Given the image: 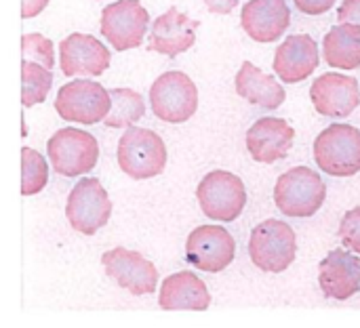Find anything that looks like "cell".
I'll list each match as a JSON object with an SVG mask.
<instances>
[{
    "label": "cell",
    "instance_id": "6da1fadb",
    "mask_svg": "<svg viewBox=\"0 0 360 328\" xmlns=\"http://www.w3.org/2000/svg\"><path fill=\"white\" fill-rule=\"evenodd\" d=\"M327 198V185L321 175L308 166H295L283 173L274 185V202L287 217L306 219L321 211Z\"/></svg>",
    "mask_w": 360,
    "mask_h": 328
},
{
    "label": "cell",
    "instance_id": "7a4b0ae2",
    "mask_svg": "<svg viewBox=\"0 0 360 328\" xmlns=\"http://www.w3.org/2000/svg\"><path fill=\"white\" fill-rule=\"evenodd\" d=\"M118 166L124 175L133 179H152L160 175L167 166V145L150 129L127 126L118 141Z\"/></svg>",
    "mask_w": 360,
    "mask_h": 328
},
{
    "label": "cell",
    "instance_id": "3957f363",
    "mask_svg": "<svg viewBox=\"0 0 360 328\" xmlns=\"http://www.w3.org/2000/svg\"><path fill=\"white\" fill-rule=\"evenodd\" d=\"M314 160L331 177H352L360 171V131L352 124H331L314 139Z\"/></svg>",
    "mask_w": 360,
    "mask_h": 328
},
{
    "label": "cell",
    "instance_id": "277c9868",
    "mask_svg": "<svg viewBox=\"0 0 360 328\" xmlns=\"http://www.w3.org/2000/svg\"><path fill=\"white\" fill-rule=\"evenodd\" d=\"M297 253V242L291 225L281 219L262 221L249 238V257L262 272L281 274L293 261Z\"/></svg>",
    "mask_w": 360,
    "mask_h": 328
},
{
    "label": "cell",
    "instance_id": "5b68a950",
    "mask_svg": "<svg viewBox=\"0 0 360 328\" xmlns=\"http://www.w3.org/2000/svg\"><path fill=\"white\" fill-rule=\"evenodd\" d=\"M150 103L154 116L165 122H186L198 110V88L192 78L179 70L165 72L150 86Z\"/></svg>",
    "mask_w": 360,
    "mask_h": 328
},
{
    "label": "cell",
    "instance_id": "8992f818",
    "mask_svg": "<svg viewBox=\"0 0 360 328\" xmlns=\"http://www.w3.org/2000/svg\"><path fill=\"white\" fill-rule=\"evenodd\" d=\"M202 213L213 221L230 223L240 217L247 204V190L240 177L230 171H211L196 188Z\"/></svg>",
    "mask_w": 360,
    "mask_h": 328
},
{
    "label": "cell",
    "instance_id": "52a82bcc",
    "mask_svg": "<svg viewBox=\"0 0 360 328\" xmlns=\"http://www.w3.org/2000/svg\"><path fill=\"white\" fill-rule=\"evenodd\" d=\"M51 166L57 175L80 177L95 169L99 143L91 133L80 129H59L46 143Z\"/></svg>",
    "mask_w": 360,
    "mask_h": 328
},
{
    "label": "cell",
    "instance_id": "ba28073f",
    "mask_svg": "<svg viewBox=\"0 0 360 328\" xmlns=\"http://www.w3.org/2000/svg\"><path fill=\"white\" fill-rule=\"evenodd\" d=\"M110 107V91L93 80H72L59 88L55 99V110L59 118L78 124H95L105 120Z\"/></svg>",
    "mask_w": 360,
    "mask_h": 328
},
{
    "label": "cell",
    "instance_id": "9c48e42d",
    "mask_svg": "<svg viewBox=\"0 0 360 328\" xmlns=\"http://www.w3.org/2000/svg\"><path fill=\"white\" fill-rule=\"evenodd\" d=\"M112 215V200L95 177L80 179L68 196L65 217L78 234H97Z\"/></svg>",
    "mask_w": 360,
    "mask_h": 328
},
{
    "label": "cell",
    "instance_id": "30bf717a",
    "mask_svg": "<svg viewBox=\"0 0 360 328\" xmlns=\"http://www.w3.org/2000/svg\"><path fill=\"white\" fill-rule=\"evenodd\" d=\"M150 25V15L139 0H116L101 13V34L116 51L137 48Z\"/></svg>",
    "mask_w": 360,
    "mask_h": 328
},
{
    "label": "cell",
    "instance_id": "8fae6325",
    "mask_svg": "<svg viewBox=\"0 0 360 328\" xmlns=\"http://www.w3.org/2000/svg\"><path fill=\"white\" fill-rule=\"evenodd\" d=\"M236 255L232 234L219 225H200L186 240V259L192 268L217 274L224 272Z\"/></svg>",
    "mask_w": 360,
    "mask_h": 328
},
{
    "label": "cell",
    "instance_id": "7c38bea8",
    "mask_svg": "<svg viewBox=\"0 0 360 328\" xmlns=\"http://www.w3.org/2000/svg\"><path fill=\"white\" fill-rule=\"evenodd\" d=\"M101 265L118 287L135 297H143L156 291L158 270L137 251L112 249L101 255Z\"/></svg>",
    "mask_w": 360,
    "mask_h": 328
},
{
    "label": "cell",
    "instance_id": "4fadbf2b",
    "mask_svg": "<svg viewBox=\"0 0 360 328\" xmlns=\"http://www.w3.org/2000/svg\"><path fill=\"white\" fill-rule=\"evenodd\" d=\"M110 51L91 34L74 32L59 44V65L65 76H99L110 65Z\"/></svg>",
    "mask_w": 360,
    "mask_h": 328
},
{
    "label": "cell",
    "instance_id": "5bb4252c",
    "mask_svg": "<svg viewBox=\"0 0 360 328\" xmlns=\"http://www.w3.org/2000/svg\"><path fill=\"white\" fill-rule=\"evenodd\" d=\"M310 99L321 116L348 118L360 103L359 80L344 74H323L310 86Z\"/></svg>",
    "mask_w": 360,
    "mask_h": 328
},
{
    "label": "cell",
    "instance_id": "9a60e30c",
    "mask_svg": "<svg viewBox=\"0 0 360 328\" xmlns=\"http://www.w3.org/2000/svg\"><path fill=\"white\" fill-rule=\"evenodd\" d=\"M293 139L295 131L287 120L266 116L247 131V150L255 162L272 164L287 158L289 150L293 147Z\"/></svg>",
    "mask_w": 360,
    "mask_h": 328
},
{
    "label": "cell",
    "instance_id": "2e32d148",
    "mask_svg": "<svg viewBox=\"0 0 360 328\" xmlns=\"http://www.w3.org/2000/svg\"><path fill=\"white\" fill-rule=\"evenodd\" d=\"M198 21L188 17L186 13H179L175 6H171L167 13H162L154 23L150 32V51H156L167 57H177L179 53H186L196 42V29Z\"/></svg>",
    "mask_w": 360,
    "mask_h": 328
},
{
    "label": "cell",
    "instance_id": "e0dca14e",
    "mask_svg": "<svg viewBox=\"0 0 360 328\" xmlns=\"http://www.w3.org/2000/svg\"><path fill=\"white\" fill-rule=\"evenodd\" d=\"M321 63L319 44L308 34H293L276 48L274 72L287 84H297L306 80Z\"/></svg>",
    "mask_w": 360,
    "mask_h": 328
},
{
    "label": "cell",
    "instance_id": "ac0fdd59",
    "mask_svg": "<svg viewBox=\"0 0 360 328\" xmlns=\"http://www.w3.org/2000/svg\"><path fill=\"white\" fill-rule=\"evenodd\" d=\"M319 284L327 299L354 297L360 291V259L348 251H331L319 265Z\"/></svg>",
    "mask_w": 360,
    "mask_h": 328
},
{
    "label": "cell",
    "instance_id": "d6986e66",
    "mask_svg": "<svg viewBox=\"0 0 360 328\" xmlns=\"http://www.w3.org/2000/svg\"><path fill=\"white\" fill-rule=\"evenodd\" d=\"M240 23L255 42H274L287 32L291 11L287 0H249L243 6Z\"/></svg>",
    "mask_w": 360,
    "mask_h": 328
},
{
    "label": "cell",
    "instance_id": "ffe728a7",
    "mask_svg": "<svg viewBox=\"0 0 360 328\" xmlns=\"http://www.w3.org/2000/svg\"><path fill=\"white\" fill-rule=\"evenodd\" d=\"M158 303L162 310H194L202 312L211 306V295L207 284L192 272H177L169 276L160 287Z\"/></svg>",
    "mask_w": 360,
    "mask_h": 328
},
{
    "label": "cell",
    "instance_id": "44dd1931",
    "mask_svg": "<svg viewBox=\"0 0 360 328\" xmlns=\"http://www.w3.org/2000/svg\"><path fill=\"white\" fill-rule=\"evenodd\" d=\"M236 93L247 99L249 103L264 107V110H276L285 101V88L281 82H276L274 76L262 72L251 61H245L236 74Z\"/></svg>",
    "mask_w": 360,
    "mask_h": 328
},
{
    "label": "cell",
    "instance_id": "7402d4cb",
    "mask_svg": "<svg viewBox=\"0 0 360 328\" xmlns=\"http://www.w3.org/2000/svg\"><path fill=\"white\" fill-rule=\"evenodd\" d=\"M323 57L331 67L356 70L360 65V25L340 23L331 27L323 40Z\"/></svg>",
    "mask_w": 360,
    "mask_h": 328
},
{
    "label": "cell",
    "instance_id": "603a6c76",
    "mask_svg": "<svg viewBox=\"0 0 360 328\" xmlns=\"http://www.w3.org/2000/svg\"><path fill=\"white\" fill-rule=\"evenodd\" d=\"M110 97H112V107H110V114L103 120L105 126L124 129V126H133L139 118H143L146 103H143V97L137 91H133V88H112Z\"/></svg>",
    "mask_w": 360,
    "mask_h": 328
},
{
    "label": "cell",
    "instance_id": "cb8c5ba5",
    "mask_svg": "<svg viewBox=\"0 0 360 328\" xmlns=\"http://www.w3.org/2000/svg\"><path fill=\"white\" fill-rule=\"evenodd\" d=\"M53 86V70L38 61L21 59V103L25 107L42 103Z\"/></svg>",
    "mask_w": 360,
    "mask_h": 328
},
{
    "label": "cell",
    "instance_id": "d4e9b609",
    "mask_svg": "<svg viewBox=\"0 0 360 328\" xmlns=\"http://www.w3.org/2000/svg\"><path fill=\"white\" fill-rule=\"evenodd\" d=\"M49 181V164L42 154L32 147L21 150V194L34 196L44 190Z\"/></svg>",
    "mask_w": 360,
    "mask_h": 328
},
{
    "label": "cell",
    "instance_id": "484cf974",
    "mask_svg": "<svg viewBox=\"0 0 360 328\" xmlns=\"http://www.w3.org/2000/svg\"><path fill=\"white\" fill-rule=\"evenodd\" d=\"M21 59L38 61L53 70V65H55L53 42L42 34H23L21 36Z\"/></svg>",
    "mask_w": 360,
    "mask_h": 328
},
{
    "label": "cell",
    "instance_id": "4316f807",
    "mask_svg": "<svg viewBox=\"0 0 360 328\" xmlns=\"http://www.w3.org/2000/svg\"><path fill=\"white\" fill-rule=\"evenodd\" d=\"M340 238L348 251H354L360 255V206L344 215L340 225Z\"/></svg>",
    "mask_w": 360,
    "mask_h": 328
},
{
    "label": "cell",
    "instance_id": "83f0119b",
    "mask_svg": "<svg viewBox=\"0 0 360 328\" xmlns=\"http://www.w3.org/2000/svg\"><path fill=\"white\" fill-rule=\"evenodd\" d=\"M338 21L360 25V0H344L338 8Z\"/></svg>",
    "mask_w": 360,
    "mask_h": 328
},
{
    "label": "cell",
    "instance_id": "f1b7e54d",
    "mask_svg": "<svg viewBox=\"0 0 360 328\" xmlns=\"http://www.w3.org/2000/svg\"><path fill=\"white\" fill-rule=\"evenodd\" d=\"M304 15H323L333 8L338 0H293Z\"/></svg>",
    "mask_w": 360,
    "mask_h": 328
},
{
    "label": "cell",
    "instance_id": "f546056e",
    "mask_svg": "<svg viewBox=\"0 0 360 328\" xmlns=\"http://www.w3.org/2000/svg\"><path fill=\"white\" fill-rule=\"evenodd\" d=\"M49 0H21V17L23 19H32L36 15H40L46 8Z\"/></svg>",
    "mask_w": 360,
    "mask_h": 328
},
{
    "label": "cell",
    "instance_id": "4dcf8cb0",
    "mask_svg": "<svg viewBox=\"0 0 360 328\" xmlns=\"http://www.w3.org/2000/svg\"><path fill=\"white\" fill-rule=\"evenodd\" d=\"M205 4H207V8H209L211 13H215V15H226V13H230V11L236 8L238 0H205Z\"/></svg>",
    "mask_w": 360,
    "mask_h": 328
}]
</instances>
